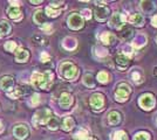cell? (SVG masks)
Segmentation results:
<instances>
[{
    "label": "cell",
    "mask_w": 157,
    "mask_h": 140,
    "mask_svg": "<svg viewBox=\"0 0 157 140\" xmlns=\"http://www.w3.org/2000/svg\"><path fill=\"white\" fill-rule=\"evenodd\" d=\"M83 84L88 88L95 87V80H94L92 74H86L85 76H83Z\"/></svg>",
    "instance_id": "25"
},
{
    "label": "cell",
    "mask_w": 157,
    "mask_h": 140,
    "mask_svg": "<svg viewBox=\"0 0 157 140\" xmlns=\"http://www.w3.org/2000/svg\"><path fill=\"white\" fill-rule=\"evenodd\" d=\"M98 81L100 83H103V84L108 83L109 82V75H108V73L107 71H100L98 74Z\"/></svg>",
    "instance_id": "27"
},
{
    "label": "cell",
    "mask_w": 157,
    "mask_h": 140,
    "mask_svg": "<svg viewBox=\"0 0 157 140\" xmlns=\"http://www.w3.org/2000/svg\"><path fill=\"white\" fill-rule=\"evenodd\" d=\"M14 85V81L12 77L10 76H4L1 81H0V88L4 90V91H11L12 88Z\"/></svg>",
    "instance_id": "12"
},
{
    "label": "cell",
    "mask_w": 157,
    "mask_h": 140,
    "mask_svg": "<svg viewBox=\"0 0 157 140\" xmlns=\"http://www.w3.org/2000/svg\"><path fill=\"white\" fill-rule=\"evenodd\" d=\"M108 121L111 125H117L121 121V114L117 111H111L110 113L108 114Z\"/></svg>",
    "instance_id": "17"
},
{
    "label": "cell",
    "mask_w": 157,
    "mask_h": 140,
    "mask_svg": "<svg viewBox=\"0 0 157 140\" xmlns=\"http://www.w3.org/2000/svg\"><path fill=\"white\" fill-rule=\"evenodd\" d=\"M131 77H132V80H134V82H136V83H141V76H140V74L137 73V71H135V73L131 74Z\"/></svg>",
    "instance_id": "34"
},
{
    "label": "cell",
    "mask_w": 157,
    "mask_h": 140,
    "mask_svg": "<svg viewBox=\"0 0 157 140\" xmlns=\"http://www.w3.org/2000/svg\"><path fill=\"white\" fill-rule=\"evenodd\" d=\"M92 135H89L88 131L86 130H78L76 133L74 134V140H90Z\"/></svg>",
    "instance_id": "19"
},
{
    "label": "cell",
    "mask_w": 157,
    "mask_h": 140,
    "mask_svg": "<svg viewBox=\"0 0 157 140\" xmlns=\"http://www.w3.org/2000/svg\"><path fill=\"white\" fill-rule=\"evenodd\" d=\"M46 13L48 16H52V18H54V16H58L60 14V9H55V8H53V7L48 6L46 8Z\"/></svg>",
    "instance_id": "30"
},
{
    "label": "cell",
    "mask_w": 157,
    "mask_h": 140,
    "mask_svg": "<svg viewBox=\"0 0 157 140\" xmlns=\"http://www.w3.org/2000/svg\"><path fill=\"white\" fill-rule=\"evenodd\" d=\"M125 22V16L122 13H114L113 16L109 20V26L115 29H120L121 27H123Z\"/></svg>",
    "instance_id": "7"
},
{
    "label": "cell",
    "mask_w": 157,
    "mask_h": 140,
    "mask_svg": "<svg viewBox=\"0 0 157 140\" xmlns=\"http://www.w3.org/2000/svg\"><path fill=\"white\" fill-rule=\"evenodd\" d=\"M68 26L72 29H80L83 27V18L78 13H72L68 16Z\"/></svg>",
    "instance_id": "6"
},
{
    "label": "cell",
    "mask_w": 157,
    "mask_h": 140,
    "mask_svg": "<svg viewBox=\"0 0 157 140\" xmlns=\"http://www.w3.org/2000/svg\"><path fill=\"white\" fill-rule=\"evenodd\" d=\"M116 40V36L113 33H109V32H105L101 35V41L107 45V46H110V45H114V42Z\"/></svg>",
    "instance_id": "16"
},
{
    "label": "cell",
    "mask_w": 157,
    "mask_h": 140,
    "mask_svg": "<svg viewBox=\"0 0 157 140\" xmlns=\"http://www.w3.org/2000/svg\"><path fill=\"white\" fill-rule=\"evenodd\" d=\"M40 102V96L39 95H33L32 96V100H31V103H32V105H36L38 103Z\"/></svg>",
    "instance_id": "35"
},
{
    "label": "cell",
    "mask_w": 157,
    "mask_h": 140,
    "mask_svg": "<svg viewBox=\"0 0 157 140\" xmlns=\"http://www.w3.org/2000/svg\"><path fill=\"white\" fill-rule=\"evenodd\" d=\"M132 35H134V31L130 27H123L120 32V36H121L122 40H129Z\"/></svg>",
    "instance_id": "20"
},
{
    "label": "cell",
    "mask_w": 157,
    "mask_h": 140,
    "mask_svg": "<svg viewBox=\"0 0 157 140\" xmlns=\"http://www.w3.org/2000/svg\"><path fill=\"white\" fill-rule=\"evenodd\" d=\"M94 14L98 21H105L109 15V8L103 5H98L94 9Z\"/></svg>",
    "instance_id": "8"
},
{
    "label": "cell",
    "mask_w": 157,
    "mask_h": 140,
    "mask_svg": "<svg viewBox=\"0 0 157 140\" xmlns=\"http://www.w3.org/2000/svg\"><path fill=\"white\" fill-rule=\"evenodd\" d=\"M1 131H2V123L0 121V132H1Z\"/></svg>",
    "instance_id": "38"
},
{
    "label": "cell",
    "mask_w": 157,
    "mask_h": 140,
    "mask_svg": "<svg viewBox=\"0 0 157 140\" xmlns=\"http://www.w3.org/2000/svg\"><path fill=\"white\" fill-rule=\"evenodd\" d=\"M11 32V25L5 20L0 21V38L5 36Z\"/></svg>",
    "instance_id": "21"
},
{
    "label": "cell",
    "mask_w": 157,
    "mask_h": 140,
    "mask_svg": "<svg viewBox=\"0 0 157 140\" xmlns=\"http://www.w3.org/2000/svg\"><path fill=\"white\" fill-rule=\"evenodd\" d=\"M53 82V75L49 71L41 74V73H34L32 76V83L33 85L38 89L47 90L52 85Z\"/></svg>",
    "instance_id": "1"
},
{
    "label": "cell",
    "mask_w": 157,
    "mask_h": 140,
    "mask_svg": "<svg viewBox=\"0 0 157 140\" xmlns=\"http://www.w3.org/2000/svg\"><path fill=\"white\" fill-rule=\"evenodd\" d=\"M7 14H8V16H10V18H12V19H17V18H19L20 15H21V12H20L19 7L11 6V7H8V9H7Z\"/></svg>",
    "instance_id": "24"
},
{
    "label": "cell",
    "mask_w": 157,
    "mask_h": 140,
    "mask_svg": "<svg viewBox=\"0 0 157 140\" xmlns=\"http://www.w3.org/2000/svg\"><path fill=\"white\" fill-rule=\"evenodd\" d=\"M41 29H42L44 32L48 33V34H51L53 32V27H52V25H51V23H45V25H42Z\"/></svg>",
    "instance_id": "33"
},
{
    "label": "cell",
    "mask_w": 157,
    "mask_h": 140,
    "mask_svg": "<svg viewBox=\"0 0 157 140\" xmlns=\"http://www.w3.org/2000/svg\"><path fill=\"white\" fill-rule=\"evenodd\" d=\"M151 25L154 27H157V15H154L151 18Z\"/></svg>",
    "instance_id": "37"
},
{
    "label": "cell",
    "mask_w": 157,
    "mask_h": 140,
    "mask_svg": "<svg viewBox=\"0 0 157 140\" xmlns=\"http://www.w3.org/2000/svg\"><path fill=\"white\" fill-rule=\"evenodd\" d=\"M28 57H29V53L26 49L18 48L15 50V60H17V62H26Z\"/></svg>",
    "instance_id": "14"
},
{
    "label": "cell",
    "mask_w": 157,
    "mask_h": 140,
    "mask_svg": "<svg viewBox=\"0 0 157 140\" xmlns=\"http://www.w3.org/2000/svg\"><path fill=\"white\" fill-rule=\"evenodd\" d=\"M33 19H34V22L38 23V25H45V22H46V16H45V14H44L42 11L35 12Z\"/></svg>",
    "instance_id": "22"
},
{
    "label": "cell",
    "mask_w": 157,
    "mask_h": 140,
    "mask_svg": "<svg viewBox=\"0 0 157 140\" xmlns=\"http://www.w3.org/2000/svg\"><path fill=\"white\" fill-rule=\"evenodd\" d=\"M134 140H150V134L148 132H144V131H141V132H137L134 137Z\"/></svg>",
    "instance_id": "28"
},
{
    "label": "cell",
    "mask_w": 157,
    "mask_h": 140,
    "mask_svg": "<svg viewBox=\"0 0 157 140\" xmlns=\"http://www.w3.org/2000/svg\"><path fill=\"white\" fill-rule=\"evenodd\" d=\"M114 60H115V63H116V66H117V68L120 70L125 69V68L129 66V63H130V59L125 54H117Z\"/></svg>",
    "instance_id": "11"
},
{
    "label": "cell",
    "mask_w": 157,
    "mask_h": 140,
    "mask_svg": "<svg viewBox=\"0 0 157 140\" xmlns=\"http://www.w3.org/2000/svg\"><path fill=\"white\" fill-rule=\"evenodd\" d=\"M27 92V90H25V88L22 87H18L17 89H15V91L12 93H8V96H11V97H13V98H15V97H18V96H22V95H25V93Z\"/></svg>",
    "instance_id": "29"
},
{
    "label": "cell",
    "mask_w": 157,
    "mask_h": 140,
    "mask_svg": "<svg viewBox=\"0 0 157 140\" xmlns=\"http://www.w3.org/2000/svg\"><path fill=\"white\" fill-rule=\"evenodd\" d=\"M49 60H51V57H49V55L47 53L41 54V61H42V62H48Z\"/></svg>",
    "instance_id": "36"
},
{
    "label": "cell",
    "mask_w": 157,
    "mask_h": 140,
    "mask_svg": "<svg viewBox=\"0 0 157 140\" xmlns=\"http://www.w3.org/2000/svg\"><path fill=\"white\" fill-rule=\"evenodd\" d=\"M52 111L48 110V109H44V110H40L36 113L34 114L33 117V123L35 125H44V124H47L48 120L52 118Z\"/></svg>",
    "instance_id": "3"
},
{
    "label": "cell",
    "mask_w": 157,
    "mask_h": 140,
    "mask_svg": "<svg viewBox=\"0 0 157 140\" xmlns=\"http://www.w3.org/2000/svg\"><path fill=\"white\" fill-rule=\"evenodd\" d=\"M114 140H128V135L124 131H117L114 134Z\"/></svg>",
    "instance_id": "31"
},
{
    "label": "cell",
    "mask_w": 157,
    "mask_h": 140,
    "mask_svg": "<svg viewBox=\"0 0 157 140\" xmlns=\"http://www.w3.org/2000/svg\"><path fill=\"white\" fill-rule=\"evenodd\" d=\"M47 125H48V127H49L51 130H58L59 126H60V121L56 117H52L51 119L48 120Z\"/></svg>",
    "instance_id": "26"
},
{
    "label": "cell",
    "mask_w": 157,
    "mask_h": 140,
    "mask_svg": "<svg viewBox=\"0 0 157 140\" xmlns=\"http://www.w3.org/2000/svg\"><path fill=\"white\" fill-rule=\"evenodd\" d=\"M60 73H61L63 78L72 81L78 77V70L72 62H63L61 64V67H60Z\"/></svg>",
    "instance_id": "2"
},
{
    "label": "cell",
    "mask_w": 157,
    "mask_h": 140,
    "mask_svg": "<svg viewBox=\"0 0 157 140\" xmlns=\"http://www.w3.org/2000/svg\"><path fill=\"white\" fill-rule=\"evenodd\" d=\"M13 134L15 135V138H18L20 140L26 139L27 137L29 135V130H28V127L26 125L20 124V125H17L13 128Z\"/></svg>",
    "instance_id": "10"
},
{
    "label": "cell",
    "mask_w": 157,
    "mask_h": 140,
    "mask_svg": "<svg viewBox=\"0 0 157 140\" xmlns=\"http://www.w3.org/2000/svg\"><path fill=\"white\" fill-rule=\"evenodd\" d=\"M31 2H32V4H40L41 1H31Z\"/></svg>",
    "instance_id": "39"
},
{
    "label": "cell",
    "mask_w": 157,
    "mask_h": 140,
    "mask_svg": "<svg viewBox=\"0 0 157 140\" xmlns=\"http://www.w3.org/2000/svg\"><path fill=\"white\" fill-rule=\"evenodd\" d=\"M5 49L8 50V52H14L17 49L15 42H13V41H7L6 43H5Z\"/></svg>",
    "instance_id": "32"
},
{
    "label": "cell",
    "mask_w": 157,
    "mask_h": 140,
    "mask_svg": "<svg viewBox=\"0 0 157 140\" xmlns=\"http://www.w3.org/2000/svg\"><path fill=\"white\" fill-rule=\"evenodd\" d=\"M72 103H73V96L71 93L68 92L61 93V96H60V105L61 106L67 109V107H69L72 105Z\"/></svg>",
    "instance_id": "13"
},
{
    "label": "cell",
    "mask_w": 157,
    "mask_h": 140,
    "mask_svg": "<svg viewBox=\"0 0 157 140\" xmlns=\"http://www.w3.org/2000/svg\"><path fill=\"white\" fill-rule=\"evenodd\" d=\"M155 103H156L155 98H154V96L151 93H143V95L140 96V99H138L140 106L142 107L143 110H147V111H149V110H151L152 107L155 106Z\"/></svg>",
    "instance_id": "5"
},
{
    "label": "cell",
    "mask_w": 157,
    "mask_h": 140,
    "mask_svg": "<svg viewBox=\"0 0 157 140\" xmlns=\"http://www.w3.org/2000/svg\"><path fill=\"white\" fill-rule=\"evenodd\" d=\"M130 92V87L127 83H121V84H118L117 89L115 91V99L117 100V102H125V100L128 99Z\"/></svg>",
    "instance_id": "4"
},
{
    "label": "cell",
    "mask_w": 157,
    "mask_h": 140,
    "mask_svg": "<svg viewBox=\"0 0 157 140\" xmlns=\"http://www.w3.org/2000/svg\"><path fill=\"white\" fill-rule=\"evenodd\" d=\"M141 8L145 13H152L156 6H155V2L152 1H141Z\"/></svg>",
    "instance_id": "18"
},
{
    "label": "cell",
    "mask_w": 157,
    "mask_h": 140,
    "mask_svg": "<svg viewBox=\"0 0 157 140\" xmlns=\"http://www.w3.org/2000/svg\"><path fill=\"white\" fill-rule=\"evenodd\" d=\"M74 126H75V121H74V119H73L72 117H67L62 121V128L65 131H71Z\"/></svg>",
    "instance_id": "23"
},
{
    "label": "cell",
    "mask_w": 157,
    "mask_h": 140,
    "mask_svg": "<svg viewBox=\"0 0 157 140\" xmlns=\"http://www.w3.org/2000/svg\"><path fill=\"white\" fill-rule=\"evenodd\" d=\"M129 21H130L131 25H134V26H136V27H141V26H143V23H144V18L142 14L135 13L130 15Z\"/></svg>",
    "instance_id": "15"
},
{
    "label": "cell",
    "mask_w": 157,
    "mask_h": 140,
    "mask_svg": "<svg viewBox=\"0 0 157 140\" xmlns=\"http://www.w3.org/2000/svg\"><path fill=\"white\" fill-rule=\"evenodd\" d=\"M105 104V97L101 93H94L90 97V106L94 110H101Z\"/></svg>",
    "instance_id": "9"
}]
</instances>
